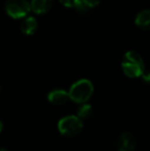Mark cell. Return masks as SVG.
Returning a JSON list of instances; mask_svg holds the SVG:
<instances>
[{
  "label": "cell",
  "instance_id": "obj_1",
  "mask_svg": "<svg viewBox=\"0 0 150 151\" xmlns=\"http://www.w3.org/2000/svg\"><path fill=\"white\" fill-rule=\"evenodd\" d=\"M121 69L124 75L130 78H139L145 71V64L142 57L135 50H128L121 60Z\"/></svg>",
  "mask_w": 150,
  "mask_h": 151
},
{
  "label": "cell",
  "instance_id": "obj_2",
  "mask_svg": "<svg viewBox=\"0 0 150 151\" xmlns=\"http://www.w3.org/2000/svg\"><path fill=\"white\" fill-rule=\"evenodd\" d=\"M69 99L77 104L86 103L94 93V84L86 78L75 81L69 88Z\"/></svg>",
  "mask_w": 150,
  "mask_h": 151
},
{
  "label": "cell",
  "instance_id": "obj_3",
  "mask_svg": "<svg viewBox=\"0 0 150 151\" xmlns=\"http://www.w3.org/2000/svg\"><path fill=\"white\" fill-rule=\"evenodd\" d=\"M83 122L77 115H67L58 122V131L64 137L72 138L82 131Z\"/></svg>",
  "mask_w": 150,
  "mask_h": 151
},
{
  "label": "cell",
  "instance_id": "obj_4",
  "mask_svg": "<svg viewBox=\"0 0 150 151\" xmlns=\"http://www.w3.org/2000/svg\"><path fill=\"white\" fill-rule=\"evenodd\" d=\"M4 8L6 14L14 20H22L31 12L29 0H6Z\"/></svg>",
  "mask_w": 150,
  "mask_h": 151
},
{
  "label": "cell",
  "instance_id": "obj_5",
  "mask_svg": "<svg viewBox=\"0 0 150 151\" xmlns=\"http://www.w3.org/2000/svg\"><path fill=\"white\" fill-rule=\"evenodd\" d=\"M136 138L130 132H124L117 139L118 151H134L136 149Z\"/></svg>",
  "mask_w": 150,
  "mask_h": 151
},
{
  "label": "cell",
  "instance_id": "obj_6",
  "mask_svg": "<svg viewBox=\"0 0 150 151\" xmlns=\"http://www.w3.org/2000/svg\"><path fill=\"white\" fill-rule=\"evenodd\" d=\"M47 100L52 105H63L69 100V93L63 88H55L47 93Z\"/></svg>",
  "mask_w": 150,
  "mask_h": 151
},
{
  "label": "cell",
  "instance_id": "obj_7",
  "mask_svg": "<svg viewBox=\"0 0 150 151\" xmlns=\"http://www.w3.org/2000/svg\"><path fill=\"white\" fill-rule=\"evenodd\" d=\"M20 29L23 34L27 36H31L35 34L38 29V22L36 18L33 16H27L22 19V22L20 25Z\"/></svg>",
  "mask_w": 150,
  "mask_h": 151
},
{
  "label": "cell",
  "instance_id": "obj_8",
  "mask_svg": "<svg viewBox=\"0 0 150 151\" xmlns=\"http://www.w3.org/2000/svg\"><path fill=\"white\" fill-rule=\"evenodd\" d=\"M31 12L36 14H44L50 10L52 6V0H31Z\"/></svg>",
  "mask_w": 150,
  "mask_h": 151
},
{
  "label": "cell",
  "instance_id": "obj_9",
  "mask_svg": "<svg viewBox=\"0 0 150 151\" xmlns=\"http://www.w3.org/2000/svg\"><path fill=\"white\" fill-rule=\"evenodd\" d=\"M135 25L142 30H150V9H142L135 18Z\"/></svg>",
  "mask_w": 150,
  "mask_h": 151
},
{
  "label": "cell",
  "instance_id": "obj_10",
  "mask_svg": "<svg viewBox=\"0 0 150 151\" xmlns=\"http://www.w3.org/2000/svg\"><path fill=\"white\" fill-rule=\"evenodd\" d=\"M101 1L102 0H80V2L74 9L80 14H85L90 12L92 8L97 7L101 3Z\"/></svg>",
  "mask_w": 150,
  "mask_h": 151
},
{
  "label": "cell",
  "instance_id": "obj_11",
  "mask_svg": "<svg viewBox=\"0 0 150 151\" xmlns=\"http://www.w3.org/2000/svg\"><path fill=\"white\" fill-rule=\"evenodd\" d=\"M92 113H93V108H92V106L88 103H82L77 110V116L81 120L88 119V118L92 115Z\"/></svg>",
  "mask_w": 150,
  "mask_h": 151
},
{
  "label": "cell",
  "instance_id": "obj_12",
  "mask_svg": "<svg viewBox=\"0 0 150 151\" xmlns=\"http://www.w3.org/2000/svg\"><path fill=\"white\" fill-rule=\"evenodd\" d=\"M65 7L68 8H75L77 4L80 2V0H59Z\"/></svg>",
  "mask_w": 150,
  "mask_h": 151
},
{
  "label": "cell",
  "instance_id": "obj_13",
  "mask_svg": "<svg viewBox=\"0 0 150 151\" xmlns=\"http://www.w3.org/2000/svg\"><path fill=\"white\" fill-rule=\"evenodd\" d=\"M140 77L142 78L145 83H150V71H144Z\"/></svg>",
  "mask_w": 150,
  "mask_h": 151
},
{
  "label": "cell",
  "instance_id": "obj_14",
  "mask_svg": "<svg viewBox=\"0 0 150 151\" xmlns=\"http://www.w3.org/2000/svg\"><path fill=\"white\" fill-rule=\"evenodd\" d=\"M3 131V122H2V120L0 119V133Z\"/></svg>",
  "mask_w": 150,
  "mask_h": 151
},
{
  "label": "cell",
  "instance_id": "obj_15",
  "mask_svg": "<svg viewBox=\"0 0 150 151\" xmlns=\"http://www.w3.org/2000/svg\"><path fill=\"white\" fill-rule=\"evenodd\" d=\"M0 151H9L7 149V148H5V147H1L0 148Z\"/></svg>",
  "mask_w": 150,
  "mask_h": 151
},
{
  "label": "cell",
  "instance_id": "obj_16",
  "mask_svg": "<svg viewBox=\"0 0 150 151\" xmlns=\"http://www.w3.org/2000/svg\"><path fill=\"white\" fill-rule=\"evenodd\" d=\"M0 91H1V86H0Z\"/></svg>",
  "mask_w": 150,
  "mask_h": 151
}]
</instances>
